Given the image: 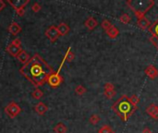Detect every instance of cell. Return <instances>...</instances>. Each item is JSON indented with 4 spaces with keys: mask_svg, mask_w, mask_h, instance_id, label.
Wrapping results in <instances>:
<instances>
[{
    "mask_svg": "<svg viewBox=\"0 0 158 133\" xmlns=\"http://www.w3.org/2000/svg\"><path fill=\"white\" fill-rule=\"evenodd\" d=\"M19 73L33 85L40 87L46 82L48 76L54 73V70L39 54H34L29 62L19 69Z\"/></svg>",
    "mask_w": 158,
    "mask_h": 133,
    "instance_id": "6da1fadb",
    "label": "cell"
},
{
    "mask_svg": "<svg viewBox=\"0 0 158 133\" xmlns=\"http://www.w3.org/2000/svg\"><path fill=\"white\" fill-rule=\"evenodd\" d=\"M111 108L121 118V120L126 122L132 116L135 111L137 110L138 107L133 106L130 104L129 97L124 94L112 105Z\"/></svg>",
    "mask_w": 158,
    "mask_h": 133,
    "instance_id": "7a4b0ae2",
    "label": "cell"
},
{
    "mask_svg": "<svg viewBox=\"0 0 158 133\" xmlns=\"http://www.w3.org/2000/svg\"><path fill=\"white\" fill-rule=\"evenodd\" d=\"M126 4L133 11L135 17L140 19L145 17V14L154 6L155 2L153 0H128Z\"/></svg>",
    "mask_w": 158,
    "mask_h": 133,
    "instance_id": "3957f363",
    "label": "cell"
},
{
    "mask_svg": "<svg viewBox=\"0 0 158 133\" xmlns=\"http://www.w3.org/2000/svg\"><path fill=\"white\" fill-rule=\"evenodd\" d=\"M5 112L6 114L10 118H15L16 117H18L20 112H21V108L19 107V105L15 103V102H10L6 107H5Z\"/></svg>",
    "mask_w": 158,
    "mask_h": 133,
    "instance_id": "277c9868",
    "label": "cell"
},
{
    "mask_svg": "<svg viewBox=\"0 0 158 133\" xmlns=\"http://www.w3.org/2000/svg\"><path fill=\"white\" fill-rule=\"evenodd\" d=\"M63 77L57 73V72H54L52 73L51 75L48 76L47 80H46V82L49 84L50 87L52 88H57L58 86L61 85V83L63 82Z\"/></svg>",
    "mask_w": 158,
    "mask_h": 133,
    "instance_id": "5b68a950",
    "label": "cell"
},
{
    "mask_svg": "<svg viewBox=\"0 0 158 133\" xmlns=\"http://www.w3.org/2000/svg\"><path fill=\"white\" fill-rule=\"evenodd\" d=\"M46 36L49 39V41L51 43H55L59 37H60V34L58 32V30H57V27L55 26V25H52L50 27H48L44 32Z\"/></svg>",
    "mask_w": 158,
    "mask_h": 133,
    "instance_id": "8992f818",
    "label": "cell"
},
{
    "mask_svg": "<svg viewBox=\"0 0 158 133\" xmlns=\"http://www.w3.org/2000/svg\"><path fill=\"white\" fill-rule=\"evenodd\" d=\"M8 3L16 10L19 8H25L26 5H28L30 3V0H15V1L8 0Z\"/></svg>",
    "mask_w": 158,
    "mask_h": 133,
    "instance_id": "52a82bcc",
    "label": "cell"
},
{
    "mask_svg": "<svg viewBox=\"0 0 158 133\" xmlns=\"http://www.w3.org/2000/svg\"><path fill=\"white\" fill-rule=\"evenodd\" d=\"M146 113L153 119L158 120V106L154 104H151L146 108Z\"/></svg>",
    "mask_w": 158,
    "mask_h": 133,
    "instance_id": "ba28073f",
    "label": "cell"
},
{
    "mask_svg": "<svg viewBox=\"0 0 158 133\" xmlns=\"http://www.w3.org/2000/svg\"><path fill=\"white\" fill-rule=\"evenodd\" d=\"M144 73L147 75V77H149L151 80H155L158 77V70L155 68L154 66L150 65L147 68L144 70Z\"/></svg>",
    "mask_w": 158,
    "mask_h": 133,
    "instance_id": "9c48e42d",
    "label": "cell"
},
{
    "mask_svg": "<svg viewBox=\"0 0 158 133\" xmlns=\"http://www.w3.org/2000/svg\"><path fill=\"white\" fill-rule=\"evenodd\" d=\"M98 25V21L96 20V19H94V17H89L85 22H84V26L89 30V31H93L94 29H95Z\"/></svg>",
    "mask_w": 158,
    "mask_h": 133,
    "instance_id": "30bf717a",
    "label": "cell"
},
{
    "mask_svg": "<svg viewBox=\"0 0 158 133\" xmlns=\"http://www.w3.org/2000/svg\"><path fill=\"white\" fill-rule=\"evenodd\" d=\"M34 111L39 116H43L48 111V106L43 102H39L34 106Z\"/></svg>",
    "mask_w": 158,
    "mask_h": 133,
    "instance_id": "8fae6325",
    "label": "cell"
},
{
    "mask_svg": "<svg viewBox=\"0 0 158 133\" xmlns=\"http://www.w3.org/2000/svg\"><path fill=\"white\" fill-rule=\"evenodd\" d=\"M21 47H18L16 46H14V44H12L11 43L9 44V46H7L6 48V51L11 56H14V57H17V56L21 52Z\"/></svg>",
    "mask_w": 158,
    "mask_h": 133,
    "instance_id": "7c38bea8",
    "label": "cell"
},
{
    "mask_svg": "<svg viewBox=\"0 0 158 133\" xmlns=\"http://www.w3.org/2000/svg\"><path fill=\"white\" fill-rule=\"evenodd\" d=\"M8 31H9V33L16 36L21 32V27L19 26V23H17V22H11V23L9 24V26L8 27Z\"/></svg>",
    "mask_w": 158,
    "mask_h": 133,
    "instance_id": "4fadbf2b",
    "label": "cell"
},
{
    "mask_svg": "<svg viewBox=\"0 0 158 133\" xmlns=\"http://www.w3.org/2000/svg\"><path fill=\"white\" fill-rule=\"evenodd\" d=\"M16 58H17L21 64L25 65L26 63L29 62V60L31 59V56H30V55H29L25 50H21V52L17 56Z\"/></svg>",
    "mask_w": 158,
    "mask_h": 133,
    "instance_id": "5bb4252c",
    "label": "cell"
},
{
    "mask_svg": "<svg viewBox=\"0 0 158 133\" xmlns=\"http://www.w3.org/2000/svg\"><path fill=\"white\" fill-rule=\"evenodd\" d=\"M137 25L143 31H147L150 26H151V22L148 19H146L145 17L144 18H142L140 19H138L137 21Z\"/></svg>",
    "mask_w": 158,
    "mask_h": 133,
    "instance_id": "9a60e30c",
    "label": "cell"
},
{
    "mask_svg": "<svg viewBox=\"0 0 158 133\" xmlns=\"http://www.w3.org/2000/svg\"><path fill=\"white\" fill-rule=\"evenodd\" d=\"M57 30H58V32H59L60 36L67 35L70 31V26L67 25V23H65V22H61V23L58 26H57Z\"/></svg>",
    "mask_w": 158,
    "mask_h": 133,
    "instance_id": "2e32d148",
    "label": "cell"
},
{
    "mask_svg": "<svg viewBox=\"0 0 158 133\" xmlns=\"http://www.w3.org/2000/svg\"><path fill=\"white\" fill-rule=\"evenodd\" d=\"M106 34L111 38V39H115L118 36L119 34V30L115 26V25H112L111 28H109L107 31H105Z\"/></svg>",
    "mask_w": 158,
    "mask_h": 133,
    "instance_id": "e0dca14e",
    "label": "cell"
},
{
    "mask_svg": "<svg viewBox=\"0 0 158 133\" xmlns=\"http://www.w3.org/2000/svg\"><path fill=\"white\" fill-rule=\"evenodd\" d=\"M53 130H54L55 133H67V126H66L64 123L59 122V123H57V124L54 127Z\"/></svg>",
    "mask_w": 158,
    "mask_h": 133,
    "instance_id": "ac0fdd59",
    "label": "cell"
},
{
    "mask_svg": "<svg viewBox=\"0 0 158 133\" xmlns=\"http://www.w3.org/2000/svg\"><path fill=\"white\" fill-rule=\"evenodd\" d=\"M74 58H75V55L73 54V52H71V47L70 46L69 48H67V51L65 54L63 59L65 60V62L67 61V63H70L74 60Z\"/></svg>",
    "mask_w": 158,
    "mask_h": 133,
    "instance_id": "d6986e66",
    "label": "cell"
},
{
    "mask_svg": "<svg viewBox=\"0 0 158 133\" xmlns=\"http://www.w3.org/2000/svg\"><path fill=\"white\" fill-rule=\"evenodd\" d=\"M149 32L153 35V36H158V19L153 22V24H151L150 28L148 29Z\"/></svg>",
    "mask_w": 158,
    "mask_h": 133,
    "instance_id": "ffe728a7",
    "label": "cell"
},
{
    "mask_svg": "<svg viewBox=\"0 0 158 133\" xmlns=\"http://www.w3.org/2000/svg\"><path fill=\"white\" fill-rule=\"evenodd\" d=\"M43 96V93L40 90V89H35V90L32 93V97L35 100H41Z\"/></svg>",
    "mask_w": 158,
    "mask_h": 133,
    "instance_id": "44dd1931",
    "label": "cell"
},
{
    "mask_svg": "<svg viewBox=\"0 0 158 133\" xmlns=\"http://www.w3.org/2000/svg\"><path fill=\"white\" fill-rule=\"evenodd\" d=\"M98 133H115V131L113 130V128L108 126V125H104L101 127L98 130Z\"/></svg>",
    "mask_w": 158,
    "mask_h": 133,
    "instance_id": "7402d4cb",
    "label": "cell"
},
{
    "mask_svg": "<svg viewBox=\"0 0 158 133\" xmlns=\"http://www.w3.org/2000/svg\"><path fill=\"white\" fill-rule=\"evenodd\" d=\"M129 102H130V104L133 105V106H135V107H138V104L140 103V97L138 96V95H136V94H133V95H131L129 98Z\"/></svg>",
    "mask_w": 158,
    "mask_h": 133,
    "instance_id": "603a6c76",
    "label": "cell"
},
{
    "mask_svg": "<svg viewBox=\"0 0 158 133\" xmlns=\"http://www.w3.org/2000/svg\"><path fill=\"white\" fill-rule=\"evenodd\" d=\"M100 120H101V118L98 115H96V114L92 115L91 117H90V118H89V122L91 123L92 125H97L100 122Z\"/></svg>",
    "mask_w": 158,
    "mask_h": 133,
    "instance_id": "cb8c5ba5",
    "label": "cell"
},
{
    "mask_svg": "<svg viewBox=\"0 0 158 133\" xmlns=\"http://www.w3.org/2000/svg\"><path fill=\"white\" fill-rule=\"evenodd\" d=\"M86 92H87L86 88L82 85H77L76 88H75V93L80 96H82Z\"/></svg>",
    "mask_w": 158,
    "mask_h": 133,
    "instance_id": "d4e9b609",
    "label": "cell"
},
{
    "mask_svg": "<svg viewBox=\"0 0 158 133\" xmlns=\"http://www.w3.org/2000/svg\"><path fill=\"white\" fill-rule=\"evenodd\" d=\"M130 17L127 14V13H124V14H122L120 17H119V20H120V22H122V23H124V24H128V23H129V21H130Z\"/></svg>",
    "mask_w": 158,
    "mask_h": 133,
    "instance_id": "484cf974",
    "label": "cell"
},
{
    "mask_svg": "<svg viewBox=\"0 0 158 133\" xmlns=\"http://www.w3.org/2000/svg\"><path fill=\"white\" fill-rule=\"evenodd\" d=\"M113 24L111 23V22L108 20V19H103V21L101 22V27L105 30V31H107L109 28H111Z\"/></svg>",
    "mask_w": 158,
    "mask_h": 133,
    "instance_id": "4316f807",
    "label": "cell"
},
{
    "mask_svg": "<svg viewBox=\"0 0 158 133\" xmlns=\"http://www.w3.org/2000/svg\"><path fill=\"white\" fill-rule=\"evenodd\" d=\"M117 92L116 90H112V91H104V95L107 98V99H112L114 96H116Z\"/></svg>",
    "mask_w": 158,
    "mask_h": 133,
    "instance_id": "83f0119b",
    "label": "cell"
},
{
    "mask_svg": "<svg viewBox=\"0 0 158 133\" xmlns=\"http://www.w3.org/2000/svg\"><path fill=\"white\" fill-rule=\"evenodd\" d=\"M150 42L153 44V46L158 50V36H153L152 35L150 37Z\"/></svg>",
    "mask_w": 158,
    "mask_h": 133,
    "instance_id": "f1b7e54d",
    "label": "cell"
},
{
    "mask_svg": "<svg viewBox=\"0 0 158 133\" xmlns=\"http://www.w3.org/2000/svg\"><path fill=\"white\" fill-rule=\"evenodd\" d=\"M41 9H42V6H41L39 3L35 2V3H33V6H32V10H33L34 13L39 12Z\"/></svg>",
    "mask_w": 158,
    "mask_h": 133,
    "instance_id": "f546056e",
    "label": "cell"
},
{
    "mask_svg": "<svg viewBox=\"0 0 158 133\" xmlns=\"http://www.w3.org/2000/svg\"><path fill=\"white\" fill-rule=\"evenodd\" d=\"M104 89L105 91H112V90H115V86L111 82H106L104 86Z\"/></svg>",
    "mask_w": 158,
    "mask_h": 133,
    "instance_id": "4dcf8cb0",
    "label": "cell"
},
{
    "mask_svg": "<svg viewBox=\"0 0 158 133\" xmlns=\"http://www.w3.org/2000/svg\"><path fill=\"white\" fill-rule=\"evenodd\" d=\"M15 11H16V13L19 17H22V16H24V14H25V8H19V9H16Z\"/></svg>",
    "mask_w": 158,
    "mask_h": 133,
    "instance_id": "1f68e13d",
    "label": "cell"
},
{
    "mask_svg": "<svg viewBox=\"0 0 158 133\" xmlns=\"http://www.w3.org/2000/svg\"><path fill=\"white\" fill-rule=\"evenodd\" d=\"M12 44H14V46H18V47H20L21 46V40L19 38H15L12 42H11Z\"/></svg>",
    "mask_w": 158,
    "mask_h": 133,
    "instance_id": "d6a6232c",
    "label": "cell"
},
{
    "mask_svg": "<svg viewBox=\"0 0 158 133\" xmlns=\"http://www.w3.org/2000/svg\"><path fill=\"white\" fill-rule=\"evenodd\" d=\"M5 8H6V3L3 0H0V11H2Z\"/></svg>",
    "mask_w": 158,
    "mask_h": 133,
    "instance_id": "836d02e7",
    "label": "cell"
},
{
    "mask_svg": "<svg viewBox=\"0 0 158 133\" xmlns=\"http://www.w3.org/2000/svg\"><path fill=\"white\" fill-rule=\"evenodd\" d=\"M143 133H153V132H152V130H151L150 128H144L143 129Z\"/></svg>",
    "mask_w": 158,
    "mask_h": 133,
    "instance_id": "e575fe53",
    "label": "cell"
}]
</instances>
